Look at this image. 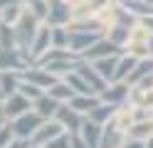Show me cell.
I'll list each match as a JSON object with an SVG mask.
<instances>
[{
	"instance_id": "cell-1",
	"label": "cell",
	"mask_w": 153,
	"mask_h": 148,
	"mask_svg": "<svg viewBox=\"0 0 153 148\" xmlns=\"http://www.w3.org/2000/svg\"><path fill=\"white\" fill-rule=\"evenodd\" d=\"M37 20H40V17H37L32 10H25L22 17L15 22V32H17V49H20V52H25V54H27V59H30V52H27V49L32 47L35 37H37V30H40ZM30 64H32V59H30Z\"/></svg>"
},
{
	"instance_id": "cell-2",
	"label": "cell",
	"mask_w": 153,
	"mask_h": 148,
	"mask_svg": "<svg viewBox=\"0 0 153 148\" xmlns=\"http://www.w3.org/2000/svg\"><path fill=\"white\" fill-rule=\"evenodd\" d=\"M45 121H47V118H42L40 114L35 111V109H30V111L20 114L17 118H13L15 136H17V138H32V136H35V131H37V128H40Z\"/></svg>"
},
{
	"instance_id": "cell-3",
	"label": "cell",
	"mask_w": 153,
	"mask_h": 148,
	"mask_svg": "<svg viewBox=\"0 0 153 148\" xmlns=\"http://www.w3.org/2000/svg\"><path fill=\"white\" fill-rule=\"evenodd\" d=\"M64 131H67V128L62 126V121H57V118H54V121H50V118H47V121L35 131V136L30 138V143H32L35 148H42L45 143H50L52 138H57V136L64 133Z\"/></svg>"
},
{
	"instance_id": "cell-4",
	"label": "cell",
	"mask_w": 153,
	"mask_h": 148,
	"mask_svg": "<svg viewBox=\"0 0 153 148\" xmlns=\"http://www.w3.org/2000/svg\"><path fill=\"white\" fill-rule=\"evenodd\" d=\"M57 121H62V126L67 128V131H72V133H76V131H82V123H84V118H82V114L76 111V109L69 104V101H62L59 104V109H57Z\"/></svg>"
},
{
	"instance_id": "cell-5",
	"label": "cell",
	"mask_w": 153,
	"mask_h": 148,
	"mask_svg": "<svg viewBox=\"0 0 153 148\" xmlns=\"http://www.w3.org/2000/svg\"><path fill=\"white\" fill-rule=\"evenodd\" d=\"M69 20H74L72 3H67V0H50V13H47L45 22H50V25H69Z\"/></svg>"
},
{
	"instance_id": "cell-6",
	"label": "cell",
	"mask_w": 153,
	"mask_h": 148,
	"mask_svg": "<svg viewBox=\"0 0 153 148\" xmlns=\"http://www.w3.org/2000/svg\"><path fill=\"white\" fill-rule=\"evenodd\" d=\"M30 101H32V99H27V96L20 94V91H15V94H10V96L3 99V114H5L7 118H17L20 114L30 111Z\"/></svg>"
},
{
	"instance_id": "cell-7",
	"label": "cell",
	"mask_w": 153,
	"mask_h": 148,
	"mask_svg": "<svg viewBox=\"0 0 153 148\" xmlns=\"http://www.w3.org/2000/svg\"><path fill=\"white\" fill-rule=\"evenodd\" d=\"M50 47H52V25L45 22V25H40L37 37H35V42H32V47H30V59L37 62V59H40Z\"/></svg>"
},
{
	"instance_id": "cell-8",
	"label": "cell",
	"mask_w": 153,
	"mask_h": 148,
	"mask_svg": "<svg viewBox=\"0 0 153 148\" xmlns=\"http://www.w3.org/2000/svg\"><path fill=\"white\" fill-rule=\"evenodd\" d=\"M119 52H123V49H121L116 42H111L109 37H106V39L99 37V39H97V42H94L82 57L87 59V62H94V59H101V57H109V54H119Z\"/></svg>"
},
{
	"instance_id": "cell-9",
	"label": "cell",
	"mask_w": 153,
	"mask_h": 148,
	"mask_svg": "<svg viewBox=\"0 0 153 148\" xmlns=\"http://www.w3.org/2000/svg\"><path fill=\"white\" fill-rule=\"evenodd\" d=\"M27 54L20 52V49H7V47H0V69H17L22 72L27 69Z\"/></svg>"
},
{
	"instance_id": "cell-10",
	"label": "cell",
	"mask_w": 153,
	"mask_h": 148,
	"mask_svg": "<svg viewBox=\"0 0 153 148\" xmlns=\"http://www.w3.org/2000/svg\"><path fill=\"white\" fill-rule=\"evenodd\" d=\"M99 37H101L99 32H72V30H69V49L76 57H82Z\"/></svg>"
},
{
	"instance_id": "cell-11",
	"label": "cell",
	"mask_w": 153,
	"mask_h": 148,
	"mask_svg": "<svg viewBox=\"0 0 153 148\" xmlns=\"http://www.w3.org/2000/svg\"><path fill=\"white\" fill-rule=\"evenodd\" d=\"M22 79H27V82H32V84H37V86H42V89H50L54 82H59L57 79V74H52L50 69H37V67H27V69H22Z\"/></svg>"
},
{
	"instance_id": "cell-12",
	"label": "cell",
	"mask_w": 153,
	"mask_h": 148,
	"mask_svg": "<svg viewBox=\"0 0 153 148\" xmlns=\"http://www.w3.org/2000/svg\"><path fill=\"white\" fill-rule=\"evenodd\" d=\"M76 72H79L84 79H87V84L94 89V94H101L104 89H106V79H104V77L97 72V67H94V64H87V62H76Z\"/></svg>"
},
{
	"instance_id": "cell-13",
	"label": "cell",
	"mask_w": 153,
	"mask_h": 148,
	"mask_svg": "<svg viewBox=\"0 0 153 148\" xmlns=\"http://www.w3.org/2000/svg\"><path fill=\"white\" fill-rule=\"evenodd\" d=\"M128 94H131L128 82H116L114 86H106L99 96H101V101H109V104H116L119 106V104H123L128 99Z\"/></svg>"
},
{
	"instance_id": "cell-14",
	"label": "cell",
	"mask_w": 153,
	"mask_h": 148,
	"mask_svg": "<svg viewBox=\"0 0 153 148\" xmlns=\"http://www.w3.org/2000/svg\"><path fill=\"white\" fill-rule=\"evenodd\" d=\"M59 99H54L52 94H42V96H37L35 101H32V106H35V111L40 114L42 118H54L57 116V109H59Z\"/></svg>"
},
{
	"instance_id": "cell-15",
	"label": "cell",
	"mask_w": 153,
	"mask_h": 148,
	"mask_svg": "<svg viewBox=\"0 0 153 148\" xmlns=\"http://www.w3.org/2000/svg\"><path fill=\"white\" fill-rule=\"evenodd\" d=\"M123 52L119 54H109V57H101V59H94V67H97V72L106 79V82H114V77H116V67H119V59H121Z\"/></svg>"
},
{
	"instance_id": "cell-16",
	"label": "cell",
	"mask_w": 153,
	"mask_h": 148,
	"mask_svg": "<svg viewBox=\"0 0 153 148\" xmlns=\"http://www.w3.org/2000/svg\"><path fill=\"white\" fill-rule=\"evenodd\" d=\"M123 141H126V133H123L121 128L111 121V126L104 128V136H101L99 148H121V146H123Z\"/></svg>"
},
{
	"instance_id": "cell-17",
	"label": "cell",
	"mask_w": 153,
	"mask_h": 148,
	"mask_svg": "<svg viewBox=\"0 0 153 148\" xmlns=\"http://www.w3.org/2000/svg\"><path fill=\"white\" fill-rule=\"evenodd\" d=\"M82 138L89 143V148H99V143H101V136H104V128H101V123H97V121H91V118H87V121L82 123Z\"/></svg>"
},
{
	"instance_id": "cell-18",
	"label": "cell",
	"mask_w": 153,
	"mask_h": 148,
	"mask_svg": "<svg viewBox=\"0 0 153 148\" xmlns=\"http://www.w3.org/2000/svg\"><path fill=\"white\" fill-rule=\"evenodd\" d=\"M116 111H119V106L116 104H109V101H101L99 106H94L91 111L87 114V118H91V121H97V123H109L114 116H116Z\"/></svg>"
},
{
	"instance_id": "cell-19",
	"label": "cell",
	"mask_w": 153,
	"mask_h": 148,
	"mask_svg": "<svg viewBox=\"0 0 153 148\" xmlns=\"http://www.w3.org/2000/svg\"><path fill=\"white\" fill-rule=\"evenodd\" d=\"M136 64H138V57H136V54L123 52L121 59H119V67H116V77H114V82H126L128 74L136 69Z\"/></svg>"
},
{
	"instance_id": "cell-20",
	"label": "cell",
	"mask_w": 153,
	"mask_h": 148,
	"mask_svg": "<svg viewBox=\"0 0 153 148\" xmlns=\"http://www.w3.org/2000/svg\"><path fill=\"white\" fill-rule=\"evenodd\" d=\"M69 104H72L79 114H89L94 106H99V104H101V96H99V94H76Z\"/></svg>"
},
{
	"instance_id": "cell-21",
	"label": "cell",
	"mask_w": 153,
	"mask_h": 148,
	"mask_svg": "<svg viewBox=\"0 0 153 148\" xmlns=\"http://www.w3.org/2000/svg\"><path fill=\"white\" fill-rule=\"evenodd\" d=\"M106 37L111 39V42H116L119 47H123V45H128V42H131V27H128V25H123V22H114Z\"/></svg>"
},
{
	"instance_id": "cell-22",
	"label": "cell",
	"mask_w": 153,
	"mask_h": 148,
	"mask_svg": "<svg viewBox=\"0 0 153 148\" xmlns=\"http://www.w3.org/2000/svg\"><path fill=\"white\" fill-rule=\"evenodd\" d=\"M126 136L138 138V141H148V138L153 136V121L151 118H146V121H133V126L128 128Z\"/></svg>"
},
{
	"instance_id": "cell-23",
	"label": "cell",
	"mask_w": 153,
	"mask_h": 148,
	"mask_svg": "<svg viewBox=\"0 0 153 148\" xmlns=\"http://www.w3.org/2000/svg\"><path fill=\"white\" fill-rule=\"evenodd\" d=\"M47 94H52L54 99H59V101H72V99L76 96V91L69 86L67 79H64V82H54L50 89H47Z\"/></svg>"
},
{
	"instance_id": "cell-24",
	"label": "cell",
	"mask_w": 153,
	"mask_h": 148,
	"mask_svg": "<svg viewBox=\"0 0 153 148\" xmlns=\"http://www.w3.org/2000/svg\"><path fill=\"white\" fill-rule=\"evenodd\" d=\"M148 74H153V57H151V59H148V57H146V59H138L136 69L128 74L126 82H128V84H138L141 79H143V77H148Z\"/></svg>"
},
{
	"instance_id": "cell-25",
	"label": "cell",
	"mask_w": 153,
	"mask_h": 148,
	"mask_svg": "<svg viewBox=\"0 0 153 148\" xmlns=\"http://www.w3.org/2000/svg\"><path fill=\"white\" fill-rule=\"evenodd\" d=\"M0 47H7V49H15V47H17V32H15V25L0 22Z\"/></svg>"
},
{
	"instance_id": "cell-26",
	"label": "cell",
	"mask_w": 153,
	"mask_h": 148,
	"mask_svg": "<svg viewBox=\"0 0 153 148\" xmlns=\"http://www.w3.org/2000/svg\"><path fill=\"white\" fill-rule=\"evenodd\" d=\"M22 5L20 3H13V5H7V7H3L0 10V22H7V25H15L17 20L22 17Z\"/></svg>"
},
{
	"instance_id": "cell-27",
	"label": "cell",
	"mask_w": 153,
	"mask_h": 148,
	"mask_svg": "<svg viewBox=\"0 0 153 148\" xmlns=\"http://www.w3.org/2000/svg\"><path fill=\"white\" fill-rule=\"evenodd\" d=\"M17 91L25 94L27 99H32V101H35L37 96H42V86H37V84H32V82H27V79H22L20 86H17Z\"/></svg>"
},
{
	"instance_id": "cell-28",
	"label": "cell",
	"mask_w": 153,
	"mask_h": 148,
	"mask_svg": "<svg viewBox=\"0 0 153 148\" xmlns=\"http://www.w3.org/2000/svg\"><path fill=\"white\" fill-rule=\"evenodd\" d=\"M42 148H72V131H64L57 138H52L50 143H45Z\"/></svg>"
},
{
	"instance_id": "cell-29",
	"label": "cell",
	"mask_w": 153,
	"mask_h": 148,
	"mask_svg": "<svg viewBox=\"0 0 153 148\" xmlns=\"http://www.w3.org/2000/svg\"><path fill=\"white\" fill-rule=\"evenodd\" d=\"M13 136H15L13 123H5L3 128H0V148H7V143L13 141Z\"/></svg>"
},
{
	"instance_id": "cell-30",
	"label": "cell",
	"mask_w": 153,
	"mask_h": 148,
	"mask_svg": "<svg viewBox=\"0 0 153 148\" xmlns=\"http://www.w3.org/2000/svg\"><path fill=\"white\" fill-rule=\"evenodd\" d=\"M128 52L136 54V57H146V54H151V49H148V42H133V39H131Z\"/></svg>"
},
{
	"instance_id": "cell-31",
	"label": "cell",
	"mask_w": 153,
	"mask_h": 148,
	"mask_svg": "<svg viewBox=\"0 0 153 148\" xmlns=\"http://www.w3.org/2000/svg\"><path fill=\"white\" fill-rule=\"evenodd\" d=\"M7 148H32V143H30V138H13L10 143H7Z\"/></svg>"
},
{
	"instance_id": "cell-32",
	"label": "cell",
	"mask_w": 153,
	"mask_h": 148,
	"mask_svg": "<svg viewBox=\"0 0 153 148\" xmlns=\"http://www.w3.org/2000/svg\"><path fill=\"white\" fill-rule=\"evenodd\" d=\"M121 148H146V141H138V138H126V141H123V146Z\"/></svg>"
},
{
	"instance_id": "cell-33",
	"label": "cell",
	"mask_w": 153,
	"mask_h": 148,
	"mask_svg": "<svg viewBox=\"0 0 153 148\" xmlns=\"http://www.w3.org/2000/svg\"><path fill=\"white\" fill-rule=\"evenodd\" d=\"M72 148H89V143L82 138V133H79V131L72 133Z\"/></svg>"
},
{
	"instance_id": "cell-34",
	"label": "cell",
	"mask_w": 153,
	"mask_h": 148,
	"mask_svg": "<svg viewBox=\"0 0 153 148\" xmlns=\"http://www.w3.org/2000/svg\"><path fill=\"white\" fill-rule=\"evenodd\" d=\"M138 89H153V74H148V77H143L141 82L136 84Z\"/></svg>"
},
{
	"instance_id": "cell-35",
	"label": "cell",
	"mask_w": 153,
	"mask_h": 148,
	"mask_svg": "<svg viewBox=\"0 0 153 148\" xmlns=\"http://www.w3.org/2000/svg\"><path fill=\"white\" fill-rule=\"evenodd\" d=\"M109 3H111V0H91V5L97 7V10H99V7H106Z\"/></svg>"
},
{
	"instance_id": "cell-36",
	"label": "cell",
	"mask_w": 153,
	"mask_h": 148,
	"mask_svg": "<svg viewBox=\"0 0 153 148\" xmlns=\"http://www.w3.org/2000/svg\"><path fill=\"white\" fill-rule=\"evenodd\" d=\"M13 3H17V0H0V10L7 7V5H13Z\"/></svg>"
},
{
	"instance_id": "cell-37",
	"label": "cell",
	"mask_w": 153,
	"mask_h": 148,
	"mask_svg": "<svg viewBox=\"0 0 153 148\" xmlns=\"http://www.w3.org/2000/svg\"><path fill=\"white\" fill-rule=\"evenodd\" d=\"M148 49H151V57H153V35H151V39H148Z\"/></svg>"
},
{
	"instance_id": "cell-38",
	"label": "cell",
	"mask_w": 153,
	"mask_h": 148,
	"mask_svg": "<svg viewBox=\"0 0 153 148\" xmlns=\"http://www.w3.org/2000/svg\"><path fill=\"white\" fill-rule=\"evenodd\" d=\"M146 148H153V136H151L148 141H146Z\"/></svg>"
},
{
	"instance_id": "cell-39",
	"label": "cell",
	"mask_w": 153,
	"mask_h": 148,
	"mask_svg": "<svg viewBox=\"0 0 153 148\" xmlns=\"http://www.w3.org/2000/svg\"><path fill=\"white\" fill-rule=\"evenodd\" d=\"M0 99H5V94H3V86H0Z\"/></svg>"
},
{
	"instance_id": "cell-40",
	"label": "cell",
	"mask_w": 153,
	"mask_h": 148,
	"mask_svg": "<svg viewBox=\"0 0 153 148\" xmlns=\"http://www.w3.org/2000/svg\"><path fill=\"white\" fill-rule=\"evenodd\" d=\"M67 3H72V5H74V3H79V0H67Z\"/></svg>"
},
{
	"instance_id": "cell-41",
	"label": "cell",
	"mask_w": 153,
	"mask_h": 148,
	"mask_svg": "<svg viewBox=\"0 0 153 148\" xmlns=\"http://www.w3.org/2000/svg\"><path fill=\"white\" fill-rule=\"evenodd\" d=\"M146 3H151V5H153V0H146Z\"/></svg>"
}]
</instances>
